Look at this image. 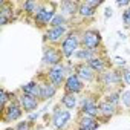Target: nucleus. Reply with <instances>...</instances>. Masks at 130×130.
Here are the masks:
<instances>
[{
    "label": "nucleus",
    "mask_w": 130,
    "mask_h": 130,
    "mask_svg": "<svg viewBox=\"0 0 130 130\" xmlns=\"http://www.w3.org/2000/svg\"><path fill=\"white\" fill-rule=\"evenodd\" d=\"M19 101L23 107V110L26 113H34L37 109H38V104H40V100L32 96V95H26V93H22L19 95Z\"/></svg>",
    "instance_id": "4468645a"
},
{
    "label": "nucleus",
    "mask_w": 130,
    "mask_h": 130,
    "mask_svg": "<svg viewBox=\"0 0 130 130\" xmlns=\"http://www.w3.org/2000/svg\"><path fill=\"white\" fill-rule=\"evenodd\" d=\"M121 103H122L127 109H130V90H125V92L121 93Z\"/></svg>",
    "instance_id": "cd10ccee"
},
{
    "label": "nucleus",
    "mask_w": 130,
    "mask_h": 130,
    "mask_svg": "<svg viewBox=\"0 0 130 130\" xmlns=\"http://www.w3.org/2000/svg\"><path fill=\"white\" fill-rule=\"evenodd\" d=\"M74 57H75L78 61H81V63H87V61H90L92 58H95V57H96V52L81 47V49H78V51L75 52V55H74Z\"/></svg>",
    "instance_id": "5701e85b"
},
{
    "label": "nucleus",
    "mask_w": 130,
    "mask_h": 130,
    "mask_svg": "<svg viewBox=\"0 0 130 130\" xmlns=\"http://www.w3.org/2000/svg\"><path fill=\"white\" fill-rule=\"evenodd\" d=\"M60 9H58V12L60 14H63L64 17H75L77 14H78V8H80V3H77V2H72V0H66V2H61L60 5Z\"/></svg>",
    "instance_id": "a211bd4d"
},
{
    "label": "nucleus",
    "mask_w": 130,
    "mask_h": 130,
    "mask_svg": "<svg viewBox=\"0 0 130 130\" xmlns=\"http://www.w3.org/2000/svg\"><path fill=\"white\" fill-rule=\"evenodd\" d=\"M32 127H34V125H32V122H31V121H28V119H26V121H20V122L15 125V128H17V130H32Z\"/></svg>",
    "instance_id": "bb28decb"
},
{
    "label": "nucleus",
    "mask_w": 130,
    "mask_h": 130,
    "mask_svg": "<svg viewBox=\"0 0 130 130\" xmlns=\"http://www.w3.org/2000/svg\"><path fill=\"white\" fill-rule=\"evenodd\" d=\"M103 44V37L98 29H86L81 32V47L98 52Z\"/></svg>",
    "instance_id": "7ed1b4c3"
},
{
    "label": "nucleus",
    "mask_w": 130,
    "mask_h": 130,
    "mask_svg": "<svg viewBox=\"0 0 130 130\" xmlns=\"http://www.w3.org/2000/svg\"><path fill=\"white\" fill-rule=\"evenodd\" d=\"M61 26H68V19L64 17L63 14L57 12V15H55L54 20L51 22V26H49V28H61Z\"/></svg>",
    "instance_id": "393cba45"
},
{
    "label": "nucleus",
    "mask_w": 130,
    "mask_h": 130,
    "mask_svg": "<svg viewBox=\"0 0 130 130\" xmlns=\"http://www.w3.org/2000/svg\"><path fill=\"white\" fill-rule=\"evenodd\" d=\"M122 81L124 84H130V69H122Z\"/></svg>",
    "instance_id": "7c9ffc66"
},
{
    "label": "nucleus",
    "mask_w": 130,
    "mask_h": 130,
    "mask_svg": "<svg viewBox=\"0 0 130 130\" xmlns=\"http://www.w3.org/2000/svg\"><path fill=\"white\" fill-rule=\"evenodd\" d=\"M63 54H61V49L54 46V44H46L43 47V57H41V63L44 66H55V64H60L63 63Z\"/></svg>",
    "instance_id": "20e7f679"
},
{
    "label": "nucleus",
    "mask_w": 130,
    "mask_h": 130,
    "mask_svg": "<svg viewBox=\"0 0 130 130\" xmlns=\"http://www.w3.org/2000/svg\"><path fill=\"white\" fill-rule=\"evenodd\" d=\"M41 5H43V3L34 2V0H28V2L22 3V11H23L26 15H29V17H34V15L38 12V9L41 8Z\"/></svg>",
    "instance_id": "412c9836"
},
{
    "label": "nucleus",
    "mask_w": 130,
    "mask_h": 130,
    "mask_svg": "<svg viewBox=\"0 0 130 130\" xmlns=\"http://www.w3.org/2000/svg\"><path fill=\"white\" fill-rule=\"evenodd\" d=\"M63 89H64V92H66V93H75V95H78L80 92L84 90V81L78 75L71 74V75H68L66 83H64Z\"/></svg>",
    "instance_id": "9b49d317"
},
{
    "label": "nucleus",
    "mask_w": 130,
    "mask_h": 130,
    "mask_svg": "<svg viewBox=\"0 0 130 130\" xmlns=\"http://www.w3.org/2000/svg\"><path fill=\"white\" fill-rule=\"evenodd\" d=\"M87 64L96 72V75H101V74H104L106 71H109L110 69V64L104 60V58H101V57H95V58H92L90 61H87Z\"/></svg>",
    "instance_id": "aec40b11"
},
{
    "label": "nucleus",
    "mask_w": 130,
    "mask_h": 130,
    "mask_svg": "<svg viewBox=\"0 0 130 130\" xmlns=\"http://www.w3.org/2000/svg\"><path fill=\"white\" fill-rule=\"evenodd\" d=\"M71 122V112L69 110H63V109H55L52 115V125L57 130H64Z\"/></svg>",
    "instance_id": "9d476101"
},
{
    "label": "nucleus",
    "mask_w": 130,
    "mask_h": 130,
    "mask_svg": "<svg viewBox=\"0 0 130 130\" xmlns=\"http://www.w3.org/2000/svg\"><path fill=\"white\" fill-rule=\"evenodd\" d=\"M5 130H17L15 127H8V128H5Z\"/></svg>",
    "instance_id": "72a5a7b5"
},
{
    "label": "nucleus",
    "mask_w": 130,
    "mask_h": 130,
    "mask_svg": "<svg viewBox=\"0 0 130 130\" xmlns=\"http://www.w3.org/2000/svg\"><path fill=\"white\" fill-rule=\"evenodd\" d=\"M38 83H40V87H41V96H40L41 101H47V100H51V98L55 96V93H57L58 89L47 80L46 74L43 75V81H38Z\"/></svg>",
    "instance_id": "f3484780"
},
{
    "label": "nucleus",
    "mask_w": 130,
    "mask_h": 130,
    "mask_svg": "<svg viewBox=\"0 0 130 130\" xmlns=\"http://www.w3.org/2000/svg\"><path fill=\"white\" fill-rule=\"evenodd\" d=\"M95 9H92V8H89L86 3H80V8H78V15L81 17V19H92L93 15H95Z\"/></svg>",
    "instance_id": "b1692460"
},
{
    "label": "nucleus",
    "mask_w": 130,
    "mask_h": 130,
    "mask_svg": "<svg viewBox=\"0 0 130 130\" xmlns=\"http://www.w3.org/2000/svg\"><path fill=\"white\" fill-rule=\"evenodd\" d=\"M106 101H109V103H112V104H115V106L118 107V104L121 103V93H119V90H112V92H109V93L106 95Z\"/></svg>",
    "instance_id": "a878e982"
},
{
    "label": "nucleus",
    "mask_w": 130,
    "mask_h": 130,
    "mask_svg": "<svg viewBox=\"0 0 130 130\" xmlns=\"http://www.w3.org/2000/svg\"><path fill=\"white\" fill-rule=\"evenodd\" d=\"M57 6L58 3L55 2H46L41 5V8L38 9V12L32 17L34 19V25L40 29H44L47 26H51V22L54 20V17L57 15Z\"/></svg>",
    "instance_id": "f257e3e1"
},
{
    "label": "nucleus",
    "mask_w": 130,
    "mask_h": 130,
    "mask_svg": "<svg viewBox=\"0 0 130 130\" xmlns=\"http://www.w3.org/2000/svg\"><path fill=\"white\" fill-rule=\"evenodd\" d=\"M34 130H41V128H34Z\"/></svg>",
    "instance_id": "f704fd0d"
},
{
    "label": "nucleus",
    "mask_w": 130,
    "mask_h": 130,
    "mask_svg": "<svg viewBox=\"0 0 130 130\" xmlns=\"http://www.w3.org/2000/svg\"><path fill=\"white\" fill-rule=\"evenodd\" d=\"M61 104L66 107L68 110H72V109H75L77 104H78V96H77L75 93H66V92H64V95H63V98H61Z\"/></svg>",
    "instance_id": "4be33fe9"
},
{
    "label": "nucleus",
    "mask_w": 130,
    "mask_h": 130,
    "mask_svg": "<svg viewBox=\"0 0 130 130\" xmlns=\"http://www.w3.org/2000/svg\"><path fill=\"white\" fill-rule=\"evenodd\" d=\"M66 71H68V68L64 66L63 63H60V64H55V66H52V68H49L47 69V72H46V77H47V80L57 87V89H60L61 86H64V83H66Z\"/></svg>",
    "instance_id": "39448f33"
},
{
    "label": "nucleus",
    "mask_w": 130,
    "mask_h": 130,
    "mask_svg": "<svg viewBox=\"0 0 130 130\" xmlns=\"http://www.w3.org/2000/svg\"><path fill=\"white\" fill-rule=\"evenodd\" d=\"M122 22H124V25L127 28H130V6L122 12Z\"/></svg>",
    "instance_id": "c85d7f7f"
},
{
    "label": "nucleus",
    "mask_w": 130,
    "mask_h": 130,
    "mask_svg": "<svg viewBox=\"0 0 130 130\" xmlns=\"http://www.w3.org/2000/svg\"><path fill=\"white\" fill-rule=\"evenodd\" d=\"M80 47H81V34L78 31H71L60 46L64 58H72Z\"/></svg>",
    "instance_id": "f03ea898"
},
{
    "label": "nucleus",
    "mask_w": 130,
    "mask_h": 130,
    "mask_svg": "<svg viewBox=\"0 0 130 130\" xmlns=\"http://www.w3.org/2000/svg\"><path fill=\"white\" fill-rule=\"evenodd\" d=\"M74 72L84 83H92L93 80H96V72L89 66L87 63H77L75 66H74Z\"/></svg>",
    "instance_id": "f8f14e48"
},
{
    "label": "nucleus",
    "mask_w": 130,
    "mask_h": 130,
    "mask_svg": "<svg viewBox=\"0 0 130 130\" xmlns=\"http://www.w3.org/2000/svg\"><path fill=\"white\" fill-rule=\"evenodd\" d=\"M68 26H61V28H47L46 34H44V43H49V44H58V43H63V40L66 38L68 35Z\"/></svg>",
    "instance_id": "1a4fd4ad"
},
{
    "label": "nucleus",
    "mask_w": 130,
    "mask_h": 130,
    "mask_svg": "<svg viewBox=\"0 0 130 130\" xmlns=\"http://www.w3.org/2000/svg\"><path fill=\"white\" fill-rule=\"evenodd\" d=\"M84 3H86L89 8H92V9H96L103 2H101V0H87V2H84Z\"/></svg>",
    "instance_id": "c756f323"
},
{
    "label": "nucleus",
    "mask_w": 130,
    "mask_h": 130,
    "mask_svg": "<svg viewBox=\"0 0 130 130\" xmlns=\"http://www.w3.org/2000/svg\"><path fill=\"white\" fill-rule=\"evenodd\" d=\"M14 19H15V12H14V8H12V3L11 2H3L0 5V25L6 26Z\"/></svg>",
    "instance_id": "dca6fc26"
},
{
    "label": "nucleus",
    "mask_w": 130,
    "mask_h": 130,
    "mask_svg": "<svg viewBox=\"0 0 130 130\" xmlns=\"http://www.w3.org/2000/svg\"><path fill=\"white\" fill-rule=\"evenodd\" d=\"M23 107H22V104H20V101H19V98L17 100H14V101H11L5 109H2V121L3 122H12V121H17V119H20L22 118V115H23Z\"/></svg>",
    "instance_id": "423d86ee"
},
{
    "label": "nucleus",
    "mask_w": 130,
    "mask_h": 130,
    "mask_svg": "<svg viewBox=\"0 0 130 130\" xmlns=\"http://www.w3.org/2000/svg\"><path fill=\"white\" fill-rule=\"evenodd\" d=\"M116 5H118L119 8H122V6H130V2H128V0H118Z\"/></svg>",
    "instance_id": "2f4dec72"
},
{
    "label": "nucleus",
    "mask_w": 130,
    "mask_h": 130,
    "mask_svg": "<svg viewBox=\"0 0 130 130\" xmlns=\"http://www.w3.org/2000/svg\"><path fill=\"white\" fill-rule=\"evenodd\" d=\"M80 115H89L93 118L100 116V101L95 96H84L80 104Z\"/></svg>",
    "instance_id": "6e6552de"
},
{
    "label": "nucleus",
    "mask_w": 130,
    "mask_h": 130,
    "mask_svg": "<svg viewBox=\"0 0 130 130\" xmlns=\"http://www.w3.org/2000/svg\"><path fill=\"white\" fill-rule=\"evenodd\" d=\"M20 92L22 93H26V95H32V96H35V98L40 100V96H41V87H40L38 80H32V81L23 84L20 87Z\"/></svg>",
    "instance_id": "6ab92c4d"
},
{
    "label": "nucleus",
    "mask_w": 130,
    "mask_h": 130,
    "mask_svg": "<svg viewBox=\"0 0 130 130\" xmlns=\"http://www.w3.org/2000/svg\"><path fill=\"white\" fill-rule=\"evenodd\" d=\"M100 119L89 116V115H78L77 119V130H96L100 127Z\"/></svg>",
    "instance_id": "ddd939ff"
},
{
    "label": "nucleus",
    "mask_w": 130,
    "mask_h": 130,
    "mask_svg": "<svg viewBox=\"0 0 130 130\" xmlns=\"http://www.w3.org/2000/svg\"><path fill=\"white\" fill-rule=\"evenodd\" d=\"M118 113V107L115 106V104H112V103H109V101H106V100H101L100 101V116H98V119L101 121H109L110 118H113L115 115Z\"/></svg>",
    "instance_id": "2eb2a0df"
},
{
    "label": "nucleus",
    "mask_w": 130,
    "mask_h": 130,
    "mask_svg": "<svg viewBox=\"0 0 130 130\" xmlns=\"http://www.w3.org/2000/svg\"><path fill=\"white\" fill-rule=\"evenodd\" d=\"M98 80L101 81V84L104 86V87H119V86H122L124 84V81H122V71H118V69H109V71H106L104 74H101L100 77H98Z\"/></svg>",
    "instance_id": "0eeeda50"
},
{
    "label": "nucleus",
    "mask_w": 130,
    "mask_h": 130,
    "mask_svg": "<svg viewBox=\"0 0 130 130\" xmlns=\"http://www.w3.org/2000/svg\"><path fill=\"white\" fill-rule=\"evenodd\" d=\"M112 15H113L112 8H106V11H104V17H106V19H109V17H112Z\"/></svg>",
    "instance_id": "473e14b6"
}]
</instances>
